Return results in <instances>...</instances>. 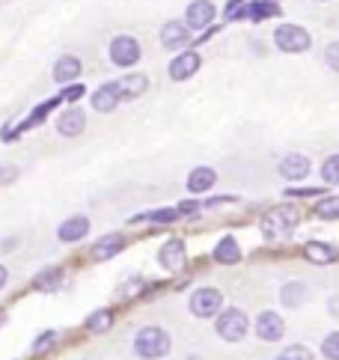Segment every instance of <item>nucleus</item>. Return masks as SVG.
Returning a JSON list of instances; mask_svg holds the SVG:
<instances>
[{
    "label": "nucleus",
    "mask_w": 339,
    "mask_h": 360,
    "mask_svg": "<svg viewBox=\"0 0 339 360\" xmlns=\"http://www.w3.org/2000/svg\"><path fill=\"white\" fill-rule=\"evenodd\" d=\"M324 63H328V69L339 72V42H331L324 48Z\"/></svg>",
    "instance_id": "obj_32"
},
{
    "label": "nucleus",
    "mask_w": 339,
    "mask_h": 360,
    "mask_svg": "<svg viewBox=\"0 0 339 360\" xmlns=\"http://www.w3.org/2000/svg\"><path fill=\"white\" fill-rule=\"evenodd\" d=\"M321 176H324L328 185H339V155H331L321 164Z\"/></svg>",
    "instance_id": "obj_28"
},
{
    "label": "nucleus",
    "mask_w": 339,
    "mask_h": 360,
    "mask_svg": "<svg viewBox=\"0 0 339 360\" xmlns=\"http://www.w3.org/2000/svg\"><path fill=\"white\" fill-rule=\"evenodd\" d=\"M54 340H57V333H54V330H45L42 337L36 340V345H33V349H36V352H45V349H48V345L54 342Z\"/></svg>",
    "instance_id": "obj_33"
},
{
    "label": "nucleus",
    "mask_w": 339,
    "mask_h": 360,
    "mask_svg": "<svg viewBox=\"0 0 339 360\" xmlns=\"http://www.w3.org/2000/svg\"><path fill=\"white\" fill-rule=\"evenodd\" d=\"M15 179V167H0V182H12Z\"/></svg>",
    "instance_id": "obj_37"
},
{
    "label": "nucleus",
    "mask_w": 339,
    "mask_h": 360,
    "mask_svg": "<svg viewBox=\"0 0 339 360\" xmlns=\"http://www.w3.org/2000/svg\"><path fill=\"white\" fill-rule=\"evenodd\" d=\"M247 9H250V12H247V15H250V18H271V15H280L277 4H265V0H259V4L247 6Z\"/></svg>",
    "instance_id": "obj_29"
},
{
    "label": "nucleus",
    "mask_w": 339,
    "mask_h": 360,
    "mask_svg": "<svg viewBox=\"0 0 339 360\" xmlns=\"http://www.w3.org/2000/svg\"><path fill=\"white\" fill-rule=\"evenodd\" d=\"M220 304H224V295H220L217 289H197L191 295V313L197 319H212L217 316Z\"/></svg>",
    "instance_id": "obj_5"
},
{
    "label": "nucleus",
    "mask_w": 339,
    "mask_h": 360,
    "mask_svg": "<svg viewBox=\"0 0 339 360\" xmlns=\"http://www.w3.org/2000/svg\"><path fill=\"white\" fill-rule=\"evenodd\" d=\"M110 325H113V313L110 310H96L93 316L87 319V330L89 333H104Z\"/></svg>",
    "instance_id": "obj_22"
},
{
    "label": "nucleus",
    "mask_w": 339,
    "mask_h": 360,
    "mask_svg": "<svg viewBox=\"0 0 339 360\" xmlns=\"http://www.w3.org/2000/svg\"><path fill=\"white\" fill-rule=\"evenodd\" d=\"M274 42L286 54H298V51L309 48V33L304 27H298V24H283V27L274 30Z\"/></svg>",
    "instance_id": "obj_3"
},
{
    "label": "nucleus",
    "mask_w": 339,
    "mask_h": 360,
    "mask_svg": "<svg viewBox=\"0 0 339 360\" xmlns=\"http://www.w3.org/2000/svg\"><path fill=\"white\" fill-rule=\"evenodd\" d=\"M215 179H217V173L212 167H193V173L188 176V191L191 194H203V191L215 185Z\"/></svg>",
    "instance_id": "obj_15"
},
{
    "label": "nucleus",
    "mask_w": 339,
    "mask_h": 360,
    "mask_svg": "<svg viewBox=\"0 0 339 360\" xmlns=\"http://www.w3.org/2000/svg\"><path fill=\"white\" fill-rule=\"evenodd\" d=\"M60 280H63L60 268H48V271H42V274L36 277V289L51 292V289H57V286H60Z\"/></svg>",
    "instance_id": "obj_24"
},
{
    "label": "nucleus",
    "mask_w": 339,
    "mask_h": 360,
    "mask_svg": "<svg viewBox=\"0 0 339 360\" xmlns=\"http://www.w3.org/2000/svg\"><path fill=\"white\" fill-rule=\"evenodd\" d=\"M309 173V158L307 155H286L280 161V176H286L289 182H295V179H304Z\"/></svg>",
    "instance_id": "obj_13"
},
{
    "label": "nucleus",
    "mask_w": 339,
    "mask_h": 360,
    "mask_svg": "<svg viewBox=\"0 0 339 360\" xmlns=\"http://www.w3.org/2000/svg\"><path fill=\"white\" fill-rule=\"evenodd\" d=\"M0 321H4V313H0Z\"/></svg>",
    "instance_id": "obj_40"
},
{
    "label": "nucleus",
    "mask_w": 339,
    "mask_h": 360,
    "mask_svg": "<svg viewBox=\"0 0 339 360\" xmlns=\"http://www.w3.org/2000/svg\"><path fill=\"white\" fill-rule=\"evenodd\" d=\"M304 253H307V259L316 265H328L336 259V248H331V244H324V241H309Z\"/></svg>",
    "instance_id": "obj_20"
},
{
    "label": "nucleus",
    "mask_w": 339,
    "mask_h": 360,
    "mask_svg": "<svg viewBox=\"0 0 339 360\" xmlns=\"http://www.w3.org/2000/svg\"><path fill=\"white\" fill-rule=\"evenodd\" d=\"M256 333L265 342H277L283 333H286V325H283V319L277 313H262V316L256 319Z\"/></svg>",
    "instance_id": "obj_9"
},
{
    "label": "nucleus",
    "mask_w": 339,
    "mask_h": 360,
    "mask_svg": "<svg viewBox=\"0 0 339 360\" xmlns=\"http://www.w3.org/2000/svg\"><path fill=\"white\" fill-rule=\"evenodd\" d=\"M77 75H81V60L77 57H60L57 60V66H54L57 84H72V81H77Z\"/></svg>",
    "instance_id": "obj_16"
},
{
    "label": "nucleus",
    "mask_w": 339,
    "mask_h": 360,
    "mask_svg": "<svg viewBox=\"0 0 339 360\" xmlns=\"http://www.w3.org/2000/svg\"><path fill=\"white\" fill-rule=\"evenodd\" d=\"M122 250V236H116V233H110V236H104V238H98V244L93 248V256L98 262H104V259H110V256H116Z\"/></svg>",
    "instance_id": "obj_21"
},
{
    "label": "nucleus",
    "mask_w": 339,
    "mask_h": 360,
    "mask_svg": "<svg viewBox=\"0 0 339 360\" xmlns=\"http://www.w3.org/2000/svg\"><path fill=\"white\" fill-rule=\"evenodd\" d=\"M146 86H149L146 75H128V78L116 81V93H120V98H137L146 93Z\"/></svg>",
    "instance_id": "obj_14"
},
{
    "label": "nucleus",
    "mask_w": 339,
    "mask_h": 360,
    "mask_svg": "<svg viewBox=\"0 0 339 360\" xmlns=\"http://www.w3.org/2000/svg\"><path fill=\"white\" fill-rule=\"evenodd\" d=\"M87 233H89V221L84 214H77V217H69V221L60 226V241H81Z\"/></svg>",
    "instance_id": "obj_18"
},
{
    "label": "nucleus",
    "mask_w": 339,
    "mask_h": 360,
    "mask_svg": "<svg viewBox=\"0 0 339 360\" xmlns=\"http://www.w3.org/2000/svg\"><path fill=\"white\" fill-rule=\"evenodd\" d=\"M298 221H301V214H298L295 205H277V209H271L265 214L262 221V233L274 241H280L286 236H292V229L298 226Z\"/></svg>",
    "instance_id": "obj_1"
},
{
    "label": "nucleus",
    "mask_w": 339,
    "mask_h": 360,
    "mask_svg": "<svg viewBox=\"0 0 339 360\" xmlns=\"http://www.w3.org/2000/svg\"><path fill=\"white\" fill-rule=\"evenodd\" d=\"M6 280H9V274H6V268H4V265H0V289H4V286H6Z\"/></svg>",
    "instance_id": "obj_39"
},
{
    "label": "nucleus",
    "mask_w": 339,
    "mask_h": 360,
    "mask_svg": "<svg viewBox=\"0 0 339 360\" xmlns=\"http://www.w3.org/2000/svg\"><path fill=\"white\" fill-rule=\"evenodd\" d=\"M304 298H307L304 283H289V286H283V304L286 307H301Z\"/></svg>",
    "instance_id": "obj_23"
},
{
    "label": "nucleus",
    "mask_w": 339,
    "mask_h": 360,
    "mask_svg": "<svg viewBox=\"0 0 339 360\" xmlns=\"http://www.w3.org/2000/svg\"><path fill=\"white\" fill-rule=\"evenodd\" d=\"M116 105H120V93H116V84H104L93 93V108L101 113H110Z\"/></svg>",
    "instance_id": "obj_17"
},
{
    "label": "nucleus",
    "mask_w": 339,
    "mask_h": 360,
    "mask_svg": "<svg viewBox=\"0 0 339 360\" xmlns=\"http://www.w3.org/2000/svg\"><path fill=\"white\" fill-rule=\"evenodd\" d=\"M226 15H229V18L247 15V6H244V4H238V0H232V4H229V9H226Z\"/></svg>",
    "instance_id": "obj_36"
},
{
    "label": "nucleus",
    "mask_w": 339,
    "mask_h": 360,
    "mask_svg": "<svg viewBox=\"0 0 339 360\" xmlns=\"http://www.w3.org/2000/svg\"><path fill=\"white\" fill-rule=\"evenodd\" d=\"M57 101H60V98H51V101H42V105H39V110H36V113H33V117H30L27 122H24L21 128H18V131H24V128H33L36 122H42V120L48 117V113H51V110H54V108H57Z\"/></svg>",
    "instance_id": "obj_27"
},
{
    "label": "nucleus",
    "mask_w": 339,
    "mask_h": 360,
    "mask_svg": "<svg viewBox=\"0 0 339 360\" xmlns=\"http://www.w3.org/2000/svg\"><path fill=\"white\" fill-rule=\"evenodd\" d=\"M191 42V33H188V24L181 21H170L161 27V45L164 48H185Z\"/></svg>",
    "instance_id": "obj_11"
},
{
    "label": "nucleus",
    "mask_w": 339,
    "mask_h": 360,
    "mask_svg": "<svg viewBox=\"0 0 339 360\" xmlns=\"http://www.w3.org/2000/svg\"><path fill=\"white\" fill-rule=\"evenodd\" d=\"M215 259H217V262H224V265L238 262V259H241V248H238V241L232 238V236L220 238V241H217V248H215Z\"/></svg>",
    "instance_id": "obj_19"
},
{
    "label": "nucleus",
    "mask_w": 339,
    "mask_h": 360,
    "mask_svg": "<svg viewBox=\"0 0 339 360\" xmlns=\"http://www.w3.org/2000/svg\"><path fill=\"white\" fill-rule=\"evenodd\" d=\"M185 244H181L179 238H170L164 248H161V253H158V262L167 268V271H179L181 265H185Z\"/></svg>",
    "instance_id": "obj_8"
},
{
    "label": "nucleus",
    "mask_w": 339,
    "mask_h": 360,
    "mask_svg": "<svg viewBox=\"0 0 339 360\" xmlns=\"http://www.w3.org/2000/svg\"><path fill=\"white\" fill-rule=\"evenodd\" d=\"M197 69H200V54L197 51H185V54H179L173 63H170V78L173 81H188Z\"/></svg>",
    "instance_id": "obj_7"
},
{
    "label": "nucleus",
    "mask_w": 339,
    "mask_h": 360,
    "mask_svg": "<svg viewBox=\"0 0 339 360\" xmlns=\"http://www.w3.org/2000/svg\"><path fill=\"white\" fill-rule=\"evenodd\" d=\"M321 188H295V191H286V197H319Z\"/></svg>",
    "instance_id": "obj_34"
},
{
    "label": "nucleus",
    "mask_w": 339,
    "mask_h": 360,
    "mask_svg": "<svg viewBox=\"0 0 339 360\" xmlns=\"http://www.w3.org/2000/svg\"><path fill=\"white\" fill-rule=\"evenodd\" d=\"M84 125H87L84 110L69 108V110H63V117L57 120V131H60L63 137H77V134L84 131Z\"/></svg>",
    "instance_id": "obj_12"
},
{
    "label": "nucleus",
    "mask_w": 339,
    "mask_h": 360,
    "mask_svg": "<svg viewBox=\"0 0 339 360\" xmlns=\"http://www.w3.org/2000/svg\"><path fill=\"white\" fill-rule=\"evenodd\" d=\"M212 18H215V4H208V0H193L188 6V30L208 27Z\"/></svg>",
    "instance_id": "obj_10"
},
{
    "label": "nucleus",
    "mask_w": 339,
    "mask_h": 360,
    "mask_svg": "<svg viewBox=\"0 0 339 360\" xmlns=\"http://www.w3.org/2000/svg\"><path fill=\"white\" fill-rule=\"evenodd\" d=\"M179 217V209H158V212H146V214H140L134 217V224L137 221H155V224H173Z\"/></svg>",
    "instance_id": "obj_26"
},
{
    "label": "nucleus",
    "mask_w": 339,
    "mask_h": 360,
    "mask_svg": "<svg viewBox=\"0 0 339 360\" xmlns=\"http://www.w3.org/2000/svg\"><path fill=\"white\" fill-rule=\"evenodd\" d=\"M321 352H324V357H328V360H339V330L331 333V337L321 342Z\"/></svg>",
    "instance_id": "obj_31"
},
{
    "label": "nucleus",
    "mask_w": 339,
    "mask_h": 360,
    "mask_svg": "<svg viewBox=\"0 0 339 360\" xmlns=\"http://www.w3.org/2000/svg\"><path fill=\"white\" fill-rule=\"evenodd\" d=\"M197 209H200V205H197V202H181V205H179V212H185V214H191V212H197Z\"/></svg>",
    "instance_id": "obj_38"
},
{
    "label": "nucleus",
    "mask_w": 339,
    "mask_h": 360,
    "mask_svg": "<svg viewBox=\"0 0 339 360\" xmlns=\"http://www.w3.org/2000/svg\"><path fill=\"white\" fill-rule=\"evenodd\" d=\"M110 60L116 66H134L140 60V45L132 39V36H116L110 42Z\"/></svg>",
    "instance_id": "obj_6"
},
{
    "label": "nucleus",
    "mask_w": 339,
    "mask_h": 360,
    "mask_svg": "<svg viewBox=\"0 0 339 360\" xmlns=\"http://www.w3.org/2000/svg\"><path fill=\"white\" fill-rule=\"evenodd\" d=\"M217 333L226 342H238L247 333V316L244 310H224L217 316Z\"/></svg>",
    "instance_id": "obj_4"
},
{
    "label": "nucleus",
    "mask_w": 339,
    "mask_h": 360,
    "mask_svg": "<svg viewBox=\"0 0 339 360\" xmlns=\"http://www.w3.org/2000/svg\"><path fill=\"white\" fill-rule=\"evenodd\" d=\"M316 214L324 217V221H336L339 217V197H328L316 202Z\"/></svg>",
    "instance_id": "obj_25"
},
{
    "label": "nucleus",
    "mask_w": 339,
    "mask_h": 360,
    "mask_svg": "<svg viewBox=\"0 0 339 360\" xmlns=\"http://www.w3.org/2000/svg\"><path fill=\"white\" fill-rule=\"evenodd\" d=\"M81 96H84V86H81V84H75V86H66V89H63V98H66V101H77Z\"/></svg>",
    "instance_id": "obj_35"
},
{
    "label": "nucleus",
    "mask_w": 339,
    "mask_h": 360,
    "mask_svg": "<svg viewBox=\"0 0 339 360\" xmlns=\"http://www.w3.org/2000/svg\"><path fill=\"white\" fill-rule=\"evenodd\" d=\"M277 360H312V352L304 349V345H289L286 352H280Z\"/></svg>",
    "instance_id": "obj_30"
},
{
    "label": "nucleus",
    "mask_w": 339,
    "mask_h": 360,
    "mask_svg": "<svg viewBox=\"0 0 339 360\" xmlns=\"http://www.w3.org/2000/svg\"><path fill=\"white\" fill-rule=\"evenodd\" d=\"M170 345L173 342H170V333L164 328H143L134 340V352L146 360H158L170 352Z\"/></svg>",
    "instance_id": "obj_2"
}]
</instances>
